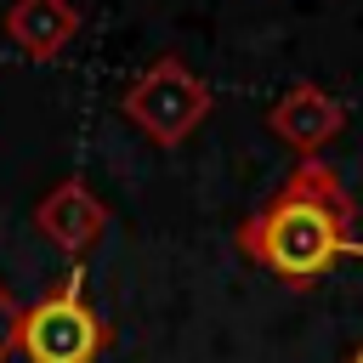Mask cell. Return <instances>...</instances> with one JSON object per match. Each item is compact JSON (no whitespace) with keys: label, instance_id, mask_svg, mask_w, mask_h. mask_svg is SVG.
I'll list each match as a JSON object with an SVG mask.
<instances>
[{"label":"cell","instance_id":"cell-1","mask_svg":"<svg viewBox=\"0 0 363 363\" xmlns=\"http://www.w3.org/2000/svg\"><path fill=\"white\" fill-rule=\"evenodd\" d=\"M238 244L284 284H312L340 255H363V244L346 238V204L329 187V170H312V164L289 176V187L238 233Z\"/></svg>","mask_w":363,"mask_h":363},{"label":"cell","instance_id":"cell-2","mask_svg":"<svg viewBox=\"0 0 363 363\" xmlns=\"http://www.w3.org/2000/svg\"><path fill=\"white\" fill-rule=\"evenodd\" d=\"M108 346V323L96 318V306L85 301L79 278L45 289L28 312H23V357L28 363H96Z\"/></svg>","mask_w":363,"mask_h":363},{"label":"cell","instance_id":"cell-3","mask_svg":"<svg viewBox=\"0 0 363 363\" xmlns=\"http://www.w3.org/2000/svg\"><path fill=\"white\" fill-rule=\"evenodd\" d=\"M204 108H210V91H204L176 57L153 62V68L136 74L130 91H125V113H130L153 142H182V136L204 119Z\"/></svg>","mask_w":363,"mask_h":363},{"label":"cell","instance_id":"cell-4","mask_svg":"<svg viewBox=\"0 0 363 363\" xmlns=\"http://www.w3.org/2000/svg\"><path fill=\"white\" fill-rule=\"evenodd\" d=\"M34 227H40V238H45V244H57V250L79 255V250H91V244L102 238L108 210L91 199V187H85V182H57V187L34 204Z\"/></svg>","mask_w":363,"mask_h":363},{"label":"cell","instance_id":"cell-5","mask_svg":"<svg viewBox=\"0 0 363 363\" xmlns=\"http://www.w3.org/2000/svg\"><path fill=\"white\" fill-rule=\"evenodd\" d=\"M74 34H79L74 0H11L6 11V40L34 62H51L57 51H68Z\"/></svg>","mask_w":363,"mask_h":363},{"label":"cell","instance_id":"cell-6","mask_svg":"<svg viewBox=\"0 0 363 363\" xmlns=\"http://www.w3.org/2000/svg\"><path fill=\"white\" fill-rule=\"evenodd\" d=\"M335 125H340V108H335L329 96H318L312 85H295V91H289V96L272 108V130H278L284 142H295V147L323 142Z\"/></svg>","mask_w":363,"mask_h":363},{"label":"cell","instance_id":"cell-7","mask_svg":"<svg viewBox=\"0 0 363 363\" xmlns=\"http://www.w3.org/2000/svg\"><path fill=\"white\" fill-rule=\"evenodd\" d=\"M17 346H23V306H17V301L6 295V284H0V363H6Z\"/></svg>","mask_w":363,"mask_h":363},{"label":"cell","instance_id":"cell-8","mask_svg":"<svg viewBox=\"0 0 363 363\" xmlns=\"http://www.w3.org/2000/svg\"><path fill=\"white\" fill-rule=\"evenodd\" d=\"M352 363H363V352H357V357H352Z\"/></svg>","mask_w":363,"mask_h":363}]
</instances>
